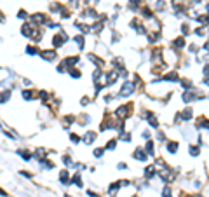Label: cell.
<instances>
[{"label": "cell", "instance_id": "obj_16", "mask_svg": "<svg viewBox=\"0 0 209 197\" xmlns=\"http://www.w3.org/2000/svg\"><path fill=\"white\" fill-rule=\"evenodd\" d=\"M70 73H72V77H80V72H75V70H72Z\"/></svg>", "mask_w": 209, "mask_h": 197}, {"label": "cell", "instance_id": "obj_3", "mask_svg": "<svg viewBox=\"0 0 209 197\" xmlns=\"http://www.w3.org/2000/svg\"><path fill=\"white\" fill-rule=\"evenodd\" d=\"M134 157H136L138 161H146V154H143L141 150H136V154H134Z\"/></svg>", "mask_w": 209, "mask_h": 197}, {"label": "cell", "instance_id": "obj_10", "mask_svg": "<svg viewBox=\"0 0 209 197\" xmlns=\"http://www.w3.org/2000/svg\"><path fill=\"white\" fill-rule=\"evenodd\" d=\"M162 195H164V197H171V188H169V187H165V188H164V192H162Z\"/></svg>", "mask_w": 209, "mask_h": 197}, {"label": "cell", "instance_id": "obj_7", "mask_svg": "<svg viewBox=\"0 0 209 197\" xmlns=\"http://www.w3.org/2000/svg\"><path fill=\"white\" fill-rule=\"evenodd\" d=\"M153 173H155V166H150V167H148V171H146V176H148V178H150V176H153Z\"/></svg>", "mask_w": 209, "mask_h": 197}, {"label": "cell", "instance_id": "obj_11", "mask_svg": "<svg viewBox=\"0 0 209 197\" xmlns=\"http://www.w3.org/2000/svg\"><path fill=\"white\" fill-rule=\"evenodd\" d=\"M61 180H63V183H68V182H66V180H68V173H66V171L61 173Z\"/></svg>", "mask_w": 209, "mask_h": 197}, {"label": "cell", "instance_id": "obj_12", "mask_svg": "<svg viewBox=\"0 0 209 197\" xmlns=\"http://www.w3.org/2000/svg\"><path fill=\"white\" fill-rule=\"evenodd\" d=\"M75 42H78V46H80V47H84V37H80V35H78V37H75Z\"/></svg>", "mask_w": 209, "mask_h": 197}, {"label": "cell", "instance_id": "obj_8", "mask_svg": "<svg viewBox=\"0 0 209 197\" xmlns=\"http://www.w3.org/2000/svg\"><path fill=\"white\" fill-rule=\"evenodd\" d=\"M174 46H176V47H183V46H185L183 38H176V40H174Z\"/></svg>", "mask_w": 209, "mask_h": 197}, {"label": "cell", "instance_id": "obj_2", "mask_svg": "<svg viewBox=\"0 0 209 197\" xmlns=\"http://www.w3.org/2000/svg\"><path fill=\"white\" fill-rule=\"evenodd\" d=\"M65 40H66V35H65V33H59V35H56V37H54V46H56V47H59V46H61V44L65 42Z\"/></svg>", "mask_w": 209, "mask_h": 197}, {"label": "cell", "instance_id": "obj_4", "mask_svg": "<svg viewBox=\"0 0 209 197\" xmlns=\"http://www.w3.org/2000/svg\"><path fill=\"white\" fill-rule=\"evenodd\" d=\"M42 56H44V59H54V52L52 51H44Z\"/></svg>", "mask_w": 209, "mask_h": 197}, {"label": "cell", "instance_id": "obj_1", "mask_svg": "<svg viewBox=\"0 0 209 197\" xmlns=\"http://www.w3.org/2000/svg\"><path fill=\"white\" fill-rule=\"evenodd\" d=\"M133 91H134V84H133V82H125V84L122 85V89H120L119 94H120V96H127V94H131Z\"/></svg>", "mask_w": 209, "mask_h": 197}, {"label": "cell", "instance_id": "obj_9", "mask_svg": "<svg viewBox=\"0 0 209 197\" xmlns=\"http://www.w3.org/2000/svg\"><path fill=\"white\" fill-rule=\"evenodd\" d=\"M181 117H183V119H190V117H192V110H185V112L181 114Z\"/></svg>", "mask_w": 209, "mask_h": 197}, {"label": "cell", "instance_id": "obj_13", "mask_svg": "<svg viewBox=\"0 0 209 197\" xmlns=\"http://www.w3.org/2000/svg\"><path fill=\"white\" fill-rule=\"evenodd\" d=\"M72 141H73V143H78V141H80V138H78L77 134H72Z\"/></svg>", "mask_w": 209, "mask_h": 197}, {"label": "cell", "instance_id": "obj_17", "mask_svg": "<svg viewBox=\"0 0 209 197\" xmlns=\"http://www.w3.org/2000/svg\"><path fill=\"white\" fill-rule=\"evenodd\" d=\"M113 147H115V140H112V141L107 145V148H113Z\"/></svg>", "mask_w": 209, "mask_h": 197}, {"label": "cell", "instance_id": "obj_5", "mask_svg": "<svg viewBox=\"0 0 209 197\" xmlns=\"http://www.w3.org/2000/svg\"><path fill=\"white\" fill-rule=\"evenodd\" d=\"M94 138H96V134H94V133H87V134H86V143H92V141H94Z\"/></svg>", "mask_w": 209, "mask_h": 197}, {"label": "cell", "instance_id": "obj_18", "mask_svg": "<svg viewBox=\"0 0 209 197\" xmlns=\"http://www.w3.org/2000/svg\"><path fill=\"white\" fill-rule=\"evenodd\" d=\"M28 52L33 54V52H37V49H35V47H28Z\"/></svg>", "mask_w": 209, "mask_h": 197}, {"label": "cell", "instance_id": "obj_14", "mask_svg": "<svg viewBox=\"0 0 209 197\" xmlns=\"http://www.w3.org/2000/svg\"><path fill=\"white\" fill-rule=\"evenodd\" d=\"M101 154H103V150H101V148H98V150L94 152V155H96V157H101Z\"/></svg>", "mask_w": 209, "mask_h": 197}, {"label": "cell", "instance_id": "obj_19", "mask_svg": "<svg viewBox=\"0 0 209 197\" xmlns=\"http://www.w3.org/2000/svg\"><path fill=\"white\" fill-rule=\"evenodd\" d=\"M204 73H206V75H209V65H207V67L204 68Z\"/></svg>", "mask_w": 209, "mask_h": 197}, {"label": "cell", "instance_id": "obj_6", "mask_svg": "<svg viewBox=\"0 0 209 197\" xmlns=\"http://www.w3.org/2000/svg\"><path fill=\"white\" fill-rule=\"evenodd\" d=\"M167 150H169V152H176L178 150V143H169V145H167Z\"/></svg>", "mask_w": 209, "mask_h": 197}, {"label": "cell", "instance_id": "obj_15", "mask_svg": "<svg viewBox=\"0 0 209 197\" xmlns=\"http://www.w3.org/2000/svg\"><path fill=\"white\" fill-rule=\"evenodd\" d=\"M199 154V148L197 147H192V155H197Z\"/></svg>", "mask_w": 209, "mask_h": 197}]
</instances>
